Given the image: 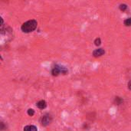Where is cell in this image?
<instances>
[{
	"instance_id": "1",
	"label": "cell",
	"mask_w": 131,
	"mask_h": 131,
	"mask_svg": "<svg viewBox=\"0 0 131 131\" xmlns=\"http://www.w3.org/2000/svg\"><path fill=\"white\" fill-rule=\"evenodd\" d=\"M37 25H38L37 21L35 19H31L23 23L21 27V29L25 33H29V32L35 31V28H37Z\"/></svg>"
},
{
	"instance_id": "2",
	"label": "cell",
	"mask_w": 131,
	"mask_h": 131,
	"mask_svg": "<svg viewBox=\"0 0 131 131\" xmlns=\"http://www.w3.org/2000/svg\"><path fill=\"white\" fill-rule=\"evenodd\" d=\"M67 72H68V69L65 67L60 66V65H55L51 71V74L54 76H58L59 74H65Z\"/></svg>"
},
{
	"instance_id": "3",
	"label": "cell",
	"mask_w": 131,
	"mask_h": 131,
	"mask_svg": "<svg viewBox=\"0 0 131 131\" xmlns=\"http://www.w3.org/2000/svg\"><path fill=\"white\" fill-rule=\"evenodd\" d=\"M51 121H52V117H51V116L49 115V114H45V116L42 117V118H41V124L42 126L46 127V126L49 125V124L51 123Z\"/></svg>"
},
{
	"instance_id": "4",
	"label": "cell",
	"mask_w": 131,
	"mask_h": 131,
	"mask_svg": "<svg viewBox=\"0 0 131 131\" xmlns=\"http://www.w3.org/2000/svg\"><path fill=\"white\" fill-rule=\"evenodd\" d=\"M104 53H105V51L103 48H98V49H96V50L94 51L93 55L95 58H98V57H101L103 54H104Z\"/></svg>"
},
{
	"instance_id": "5",
	"label": "cell",
	"mask_w": 131,
	"mask_h": 131,
	"mask_svg": "<svg viewBox=\"0 0 131 131\" xmlns=\"http://www.w3.org/2000/svg\"><path fill=\"white\" fill-rule=\"evenodd\" d=\"M37 107H38L39 109L43 110V109H45V108L47 107V104H46V102H45V101L41 100V101H38V102L37 103Z\"/></svg>"
},
{
	"instance_id": "6",
	"label": "cell",
	"mask_w": 131,
	"mask_h": 131,
	"mask_svg": "<svg viewBox=\"0 0 131 131\" xmlns=\"http://www.w3.org/2000/svg\"><path fill=\"white\" fill-rule=\"evenodd\" d=\"M24 131H38V129L34 125H28L24 127Z\"/></svg>"
},
{
	"instance_id": "7",
	"label": "cell",
	"mask_w": 131,
	"mask_h": 131,
	"mask_svg": "<svg viewBox=\"0 0 131 131\" xmlns=\"http://www.w3.org/2000/svg\"><path fill=\"white\" fill-rule=\"evenodd\" d=\"M123 99L122 98H121V97H117L116 98H115V104H117V105H120V104H121L122 103H123Z\"/></svg>"
},
{
	"instance_id": "8",
	"label": "cell",
	"mask_w": 131,
	"mask_h": 131,
	"mask_svg": "<svg viewBox=\"0 0 131 131\" xmlns=\"http://www.w3.org/2000/svg\"><path fill=\"white\" fill-rule=\"evenodd\" d=\"M119 8H120V9H121V11L125 12V11L127 9V5L126 4H121L120 6H119Z\"/></svg>"
},
{
	"instance_id": "9",
	"label": "cell",
	"mask_w": 131,
	"mask_h": 131,
	"mask_svg": "<svg viewBox=\"0 0 131 131\" xmlns=\"http://www.w3.org/2000/svg\"><path fill=\"white\" fill-rule=\"evenodd\" d=\"M124 25H126V26H130L131 25V17L130 18H127L125 21H124Z\"/></svg>"
},
{
	"instance_id": "10",
	"label": "cell",
	"mask_w": 131,
	"mask_h": 131,
	"mask_svg": "<svg viewBox=\"0 0 131 131\" xmlns=\"http://www.w3.org/2000/svg\"><path fill=\"white\" fill-rule=\"evenodd\" d=\"M101 38H96V39H95V41H94V44H95V45L99 46V45H101Z\"/></svg>"
},
{
	"instance_id": "11",
	"label": "cell",
	"mask_w": 131,
	"mask_h": 131,
	"mask_svg": "<svg viewBox=\"0 0 131 131\" xmlns=\"http://www.w3.org/2000/svg\"><path fill=\"white\" fill-rule=\"evenodd\" d=\"M28 114L29 115V116H33L34 114H35V111H34V110L33 109H28Z\"/></svg>"
},
{
	"instance_id": "12",
	"label": "cell",
	"mask_w": 131,
	"mask_h": 131,
	"mask_svg": "<svg viewBox=\"0 0 131 131\" xmlns=\"http://www.w3.org/2000/svg\"><path fill=\"white\" fill-rule=\"evenodd\" d=\"M5 127H4V124L3 123H1V130H4Z\"/></svg>"
},
{
	"instance_id": "13",
	"label": "cell",
	"mask_w": 131,
	"mask_h": 131,
	"mask_svg": "<svg viewBox=\"0 0 131 131\" xmlns=\"http://www.w3.org/2000/svg\"><path fill=\"white\" fill-rule=\"evenodd\" d=\"M128 88L131 91V81H129V83H128Z\"/></svg>"
}]
</instances>
